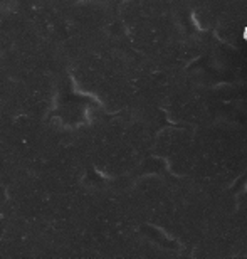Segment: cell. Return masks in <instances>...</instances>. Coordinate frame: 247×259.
<instances>
[{
  "label": "cell",
  "mask_w": 247,
  "mask_h": 259,
  "mask_svg": "<svg viewBox=\"0 0 247 259\" xmlns=\"http://www.w3.org/2000/svg\"><path fill=\"white\" fill-rule=\"evenodd\" d=\"M244 39H245V40H247V27H245V29H244Z\"/></svg>",
  "instance_id": "6da1fadb"
}]
</instances>
